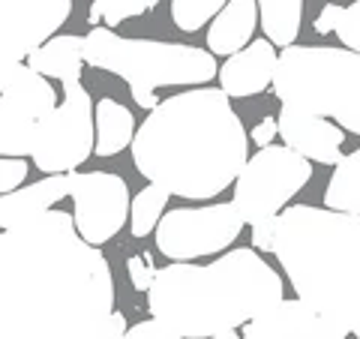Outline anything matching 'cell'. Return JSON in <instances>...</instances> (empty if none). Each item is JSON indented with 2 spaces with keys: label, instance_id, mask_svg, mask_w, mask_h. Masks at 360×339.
Instances as JSON below:
<instances>
[{
  "label": "cell",
  "instance_id": "1",
  "mask_svg": "<svg viewBox=\"0 0 360 339\" xmlns=\"http://www.w3.org/2000/svg\"><path fill=\"white\" fill-rule=\"evenodd\" d=\"M115 276L66 210L0 234V339H120Z\"/></svg>",
  "mask_w": 360,
  "mask_h": 339
},
{
  "label": "cell",
  "instance_id": "2",
  "mask_svg": "<svg viewBox=\"0 0 360 339\" xmlns=\"http://www.w3.org/2000/svg\"><path fill=\"white\" fill-rule=\"evenodd\" d=\"M132 162L172 196L207 201L250 162V135L222 87H193L148 111L132 141Z\"/></svg>",
  "mask_w": 360,
  "mask_h": 339
},
{
  "label": "cell",
  "instance_id": "3",
  "mask_svg": "<svg viewBox=\"0 0 360 339\" xmlns=\"http://www.w3.org/2000/svg\"><path fill=\"white\" fill-rule=\"evenodd\" d=\"M283 291V276L255 246H240L213 264L174 262L160 267L148 288V309L184 339H210L276 307L285 300Z\"/></svg>",
  "mask_w": 360,
  "mask_h": 339
},
{
  "label": "cell",
  "instance_id": "4",
  "mask_svg": "<svg viewBox=\"0 0 360 339\" xmlns=\"http://www.w3.org/2000/svg\"><path fill=\"white\" fill-rule=\"evenodd\" d=\"M274 255L307 307L360 339V217L291 205L276 217Z\"/></svg>",
  "mask_w": 360,
  "mask_h": 339
},
{
  "label": "cell",
  "instance_id": "5",
  "mask_svg": "<svg viewBox=\"0 0 360 339\" xmlns=\"http://www.w3.org/2000/svg\"><path fill=\"white\" fill-rule=\"evenodd\" d=\"M274 96L360 135V54L330 45H288L276 63Z\"/></svg>",
  "mask_w": 360,
  "mask_h": 339
},
{
  "label": "cell",
  "instance_id": "6",
  "mask_svg": "<svg viewBox=\"0 0 360 339\" xmlns=\"http://www.w3.org/2000/svg\"><path fill=\"white\" fill-rule=\"evenodd\" d=\"M84 63L120 75L127 84L148 87H205L219 75L213 51L186 42L127 39L111 27H94L84 37Z\"/></svg>",
  "mask_w": 360,
  "mask_h": 339
},
{
  "label": "cell",
  "instance_id": "7",
  "mask_svg": "<svg viewBox=\"0 0 360 339\" xmlns=\"http://www.w3.org/2000/svg\"><path fill=\"white\" fill-rule=\"evenodd\" d=\"M312 160L288 144H267L250 156L243 172L234 180V207L240 210L246 225L276 219L312 180Z\"/></svg>",
  "mask_w": 360,
  "mask_h": 339
},
{
  "label": "cell",
  "instance_id": "8",
  "mask_svg": "<svg viewBox=\"0 0 360 339\" xmlns=\"http://www.w3.org/2000/svg\"><path fill=\"white\" fill-rule=\"evenodd\" d=\"M96 151V105L82 82L63 84V103L39 123L30 160L45 174H72Z\"/></svg>",
  "mask_w": 360,
  "mask_h": 339
},
{
  "label": "cell",
  "instance_id": "9",
  "mask_svg": "<svg viewBox=\"0 0 360 339\" xmlns=\"http://www.w3.org/2000/svg\"><path fill=\"white\" fill-rule=\"evenodd\" d=\"M58 108V90L30 63H0V153L30 156L39 123Z\"/></svg>",
  "mask_w": 360,
  "mask_h": 339
},
{
  "label": "cell",
  "instance_id": "10",
  "mask_svg": "<svg viewBox=\"0 0 360 339\" xmlns=\"http://www.w3.org/2000/svg\"><path fill=\"white\" fill-rule=\"evenodd\" d=\"M246 219L234 201L207 207H174L156 225V250L172 262H193L222 252L238 241Z\"/></svg>",
  "mask_w": 360,
  "mask_h": 339
},
{
  "label": "cell",
  "instance_id": "11",
  "mask_svg": "<svg viewBox=\"0 0 360 339\" xmlns=\"http://www.w3.org/2000/svg\"><path fill=\"white\" fill-rule=\"evenodd\" d=\"M72 217L75 229L87 243L103 246L129 219V186L111 172H72Z\"/></svg>",
  "mask_w": 360,
  "mask_h": 339
},
{
  "label": "cell",
  "instance_id": "12",
  "mask_svg": "<svg viewBox=\"0 0 360 339\" xmlns=\"http://www.w3.org/2000/svg\"><path fill=\"white\" fill-rule=\"evenodd\" d=\"M70 13L72 0H0V63H27Z\"/></svg>",
  "mask_w": 360,
  "mask_h": 339
},
{
  "label": "cell",
  "instance_id": "13",
  "mask_svg": "<svg viewBox=\"0 0 360 339\" xmlns=\"http://www.w3.org/2000/svg\"><path fill=\"white\" fill-rule=\"evenodd\" d=\"M276 120H279V139H283V144L295 148L307 160L321 162V165H336L345 156L342 153L345 129L333 127L328 117L283 103Z\"/></svg>",
  "mask_w": 360,
  "mask_h": 339
},
{
  "label": "cell",
  "instance_id": "14",
  "mask_svg": "<svg viewBox=\"0 0 360 339\" xmlns=\"http://www.w3.org/2000/svg\"><path fill=\"white\" fill-rule=\"evenodd\" d=\"M276 45L264 39H252L243 51L225 58L219 66V87L229 94L231 99H246V96H258L267 87H274V75H276Z\"/></svg>",
  "mask_w": 360,
  "mask_h": 339
},
{
  "label": "cell",
  "instance_id": "15",
  "mask_svg": "<svg viewBox=\"0 0 360 339\" xmlns=\"http://www.w3.org/2000/svg\"><path fill=\"white\" fill-rule=\"evenodd\" d=\"M70 189H72V174H49L45 180H37V184L6 192L0 198V229H13L18 222H27L33 217L54 210L60 198L70 196Z\"/></svg>",
  "mask_w": 360,
  "mask_h": 339
},
{
  "label": "cell",
  "instance_id": "16",
  "mask_svg": "<svg viewBox=\"0 0 360 339\" xmlns=\"http://www.w3.org/2000/svg\"><path fill=\"white\" fill-rule=\"evenodd\" d=\"M258 25H262L258 0H229L207 27V49L213 54L231 58V54L243 51L252 42V30Z\"/></svg>",
  "mask_w": 360,
  "mask_h": 339
},
{
  "label": "cell",
  "instance_id": "17",
  "mask_svg": "<svg viewBox=\"0 0 360 339\" xmlns=\"http://www.w3.org/2000/svg\"><path fill=\"white\" fill-rule=\"evenodd\" d=\"M27 63L45 78H60L66 82H82V63H84V37H72V33H60L51 37L45 45L27 58Z\"/></svg>",
  "mask_w": 360,
  "mask_h": 339
},
{
  "label": "cell",
  "instance_id": "18",
  "mask_svg": "<svg viewBox=\"0 0 360 339\" xmlns=\"http://www.w3.org/2000/svg\"><path fill=\"white\" fill-rule=\"evenodd\" d=\"M312 307H307L300 298L279 300L250 324H243V339H300L307 331V321Z\"/></svg>",
  "mask_w": 360,
  "mask_h": 339
},
{
  "label": "cell",
  "instance_id": "19",
  "mask_svg": "<svg viewBox=\"0 0 360 339\" xmlns=\"http://www.w3.org/2000/svg\"><path fill=\"white\" fill-rule=\"evenodd\" d=\"M135 117L132 111L117 99H99L96 103V156H117L132 148L135 141Z\"/></svg>",
  "mask_w": 360,
  "mask_h": 339
},
{
  "label": "cell",
  "instance_id": "20",
  "mask_svg": "<svg viewBox=\"0 0 360 339\" xmlns=\"http://www.w3.org/2000/svg\"><path fill=\"white\" fill-rule=\"evenodd\" d=\"M324 207L360 217V148L333 165L328 189H324Z\"/></svg>",
  "mask_w": 360,
  "mask_h": 339
},
{
  "label": "cell",
  "instance_id": "21",
  "mask_svg": "<svg viewBox=\"0 0 360 339\" xmlns=\"http://www.w3.org/2000/svg\"><path fill=\"white\" fill-rule=\"evenodd\" d=\"M258 15H262L264 37L276 49H288L300 33L303 0H258Z\"/></svg>",
  "mask_w": 360,
  "mask_h": 339
},
{
  "label": "cell",
  "instance_id": "22",
  "mask_svg": "<svg viewBox=\"0 0 360 339\" xmlns=\"http://www.w3.org/2000/svg\"><path fill=\"white\" fill-rule=\"evenodd\" d=\"M168 196H172L168 189L150 184L132 198V207H129L132 237H148L156 225H160V219L165 217V207H168Z\"/></svg>",
  "mask_w": 360,
  "mask_h": 339
},
{
  "label": "cell",
  "instance_id": "23",
  "mask_svg": "<svg viewBox=\"0 0 360 339\" xmlns=\"http://www.w3.org/2000/svg\"><path fill=\"white\" fill-rule=\"evenodd\" d=\"M229 0H172V21L177 30L198 33L222 13Z\"/></svg>",
  "mask_w": 360,
  "mask_h": 339
},
{
  "label": "cell",
  "instance_id": "24",
  "mask_svg": "<svg viewBox=\"0 0 360 339\" xmlns=\"http://www.w3.org/2000/svg\"><path fill=\"white\" fill-rule=\"evenodd\" d=\"M160 0H90V25H108L117 27L127 18H139L144 13L156 9Z\"/></svg>",
  "mask_w": 360,
  "mask_h": 339
},
{
  "label": "cell",
  "instance_id": "25",
  "mask_svg": "<svg viewBox=\"0 0 360 339\" xmlns=\"http://www.w3.org/2000/svg\"><path fill=\"white\" fill-rule=\"evenodd\" d=\"M336 37H340L342 49H352L360 54V0L348 4L340 9V18H336Z\"/></svg>",
  "mask_w": 360,
  "mask_h": 339
},
{
  "label": "cell",
  "instance_id": "26",
  "mask_svg": "<svg viewBox=\"0 0 360 339\" xmlns=\"http://www.w3.org/2000/svg\"><path fill=\"white\" fill-rule=\"evenodd\" d=\"M27 162H25V156H4V162H0V192H15L21 189V184H25V177H27Z\"/></svg>",
  "mask_w": 360,
  "mask_h": 339
},
{
  "label": "cell",
  "instance_id": "27",
  "mask_svg": "<svg viewBox=\"0 0 360 339\" xmlns=\"http://www.w3.org/2000/svg\"><path fill=\"white\" fill-rule=\"evenodd\" d=\"M129 270V279H132V288L135 291H148L156 279V264H153V255L150 252H141V255H132L127 262Z\"/></svg>",
  "mask_w": 360,
  "mask_h": 339
},
{
  "label": "cell",
  "instance_id": "28",
  "mask_svg": "<svg viewBox=\"0 0 360 339\" xmlns=\"http://www.w3.org/2000/svg\"><path fill=\"white\" fill-rule=\"evenodd\" d=\"M345 336H348V331L340 321H333V319H328V315L312 309L309 321H307V331H303L300 339H345Z\"/></svg>",
  "mask_w": 360,
  "mask_h": 339
},
{
  "label": "cell",
  "instance_id": "29",
  "mask_svg": "<svg viewBox=\"0 0 360 339\" xmlns=\"http://www.w3.org/2000/svg\"><path fill=\"white\" fill-rule=\"evenodd\" d=\"M120 339H184V336L174 333L172 327H165L162 321L150 319V321H139V324H132L129 331L123 333Z\"/></svg>",
  "mask_w": 360,
  "mask_h": 339
},
{
  "label": "cell",
  "instance_id": "30",
  "mask_svg": "<svg viewBox=\"0 0 360 339\" xmlns=\"http://www.w3.org/2000/svg\"><path fill=\"white\" fill-rule=\"evenodd\" d=\"M274 231H276V219L252 225V246L258 252H274Z\"/></svg>",
  "mask_w": 360,
  "mask_h": 339
},
{
  "label": "cell",
  "instance_id": "31",
  "mask_svg": "<svg viewBox=\"0 0 360 339\" xmlns=\"http://www.w3.org/2000/svg\"><path fill=\"white\" fill-rule=\"evenodd\" d=\"M276 132H279V120L276 117H262L252 127V141L258 144V148H267V144H274Z\"/></svg>",
  "mask_w": 360,
  "mask_h": 339
},
{
  "label": "cell",
  "instance_id": "32",
  "mask_svg": "<svg viewBox=\"0 0 360 339\" xmlns=\"http://www.w3.org/2000/svg\"><path fill=\"white\" fill-rule=\"evenodd\" d=\"M340 4H324V9L319 15H315V21H312V27H315V33H330V30H336V18H340Z\"/></svg>",
  "mask_w": 360,
  "mask_h": 339
},
{
  "label": "cell",
  "instance_id": "33",
  "mask_svg": "<svg viewBox=\"0 0 360 339\" xmlns=\"http://www.w3.org/2000/svg\"><path fill=\"white\" fill-rule=\"evenodd\" d=\"M129 94H132L135 103H139L141 108H148V111H153L156 105H160L156 87H148V84H129Z\"/></svg>",
  "mask_w": 360,
  "mask_h": 339
},
{
  "label": "cell",
  "instance_id": "34",
  "mask_svg": "<svg viewBox=\"0 0 360 339\" xmlns=\"http://www.w3.org/2000/svg\"><path fill=\"white\" fill-rule=\"evenodd\" d=\"M210 339H243V333H234V331H229V333H219V336H210Z\"/></svg>",
  "mask_w": 360,
  "mask_h": 339
}]
</instances>
